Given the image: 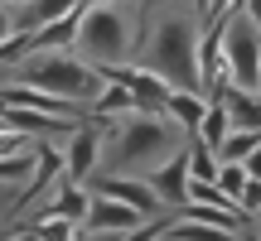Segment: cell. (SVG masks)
Segmentation results:
<instances>
[{
    "label": "cell",
    "instance_id": "14",
    "mask_svg": "<svg viewBox=\"0 0 261 241\" xmlns=\"http://www.w3.org/2000/svg\"><path fill=\"white\" fill-rule=\"evenodd\" d=\"M83 10H87V5H68V10H63V19H54L48 29H39V34L29 39V58H39L44 48L73 44V39H77V24H83Z\"/></svg>",
    "mask_w": 261,
    "mask_h": 241
},
{
    "label": "cell",
    "instance_id": "17",
    "mask_svg": "<svg viewBox=\"0 0 261 241\" xmlns=\"http://www.w3.org/2000/svg\"><path fill=\"white\" fill-rule=\"evenodd\" d=\"M247 155H256V130H227L223 145L213 149V159H223V164H242Z\"/></svg>",
    "mask_w": 261,
    "mask_h": 241
},
{
    "label": "cell",
    "instance_id": "6",
    "mask_svg": "<svg viewBox=\"0 0 261 241\" xmlns=\"http://www.w3.org/2000/svg\"><path fill=\"white\" fill-rule=\"evenodd\" d=\"M112 130V120H83L68 140V184H87L97 174V149H102V135Z\"/></svg>",
    "mask_w": 261,
    "mask_h": 241
},
{
    "label": "cell",
    "instance_id": "23",
    "mask_svg": "<svg viewBox=\"0 0 261 241\" xmlns=\"http://www.w3.org/2000/svg\"><path fill=\"white\" fill-rule=\"evenodd\" d=\"M5 34H10V10L0 5V44H5Z\"/></svg>",
    "mask_w": 261,
    "mask_h": 241
},
{
    "label": "cell",
    "instance_id": "21",
    "mask_svg": "<svg viewBox=\"0 0 261 241\" xmlns=\"http://www.w3.org/2000/svg\"><path fill=\"white\" fill-rule=\"evenodd\" d=\"M165 227H169V213H165V217H150V222H145V227H140V232H130L126 241H155L160 232H165Z\"/></svg>",
    "mask_w": 261,
    "mask_h": 241
},
{
    "label": "cell",
    "instance_id": "25",
    "mask_svg": "<svg viewBox=\"0 0 261 241\" xmlns=\"http://www.w3.org/2000/svg\"><path fill=\"white\" fill-rule=\"evenodd\" d=\"M242 241H256V236H252V232H242Z\"/></svg>",
    "mask_w": 261,
    "mask_h": 241
},
{
    "label": "cell",
    "instance_id": "24",
    "mask_svg": "<svg viewBox=\"0 0 261 241\" xmlns=\"http://www.w3.org/2000/svg\"><path fill=\"white\" fill-rule=\"evenodd\" d=\"M19 241H39V236H29V232H19Z\"/></svg>",
    "mask_w": 261,
    "mask_h": 241
},
{
    "label": "cell",
    "instance_id": "16",
    "mask_svg": "<svg viewBox=\"0 0 261 241\" xmlns=\"http://www.w3.org/2000/svg\"><path fill=\"white\" fill-rule=\"evenodd\" d=\"M203 111H208V106L198 102V97H189V92H169V102H165V116H169V120H179L184 130H198Z\"/></svg>",
    "mask_w": 261,
    "mask_h": 241
},
{
    "label": "cell",
    "instance_id": "13",
    "mask_svg": "<svg viewBox=\"0 0 261 241\" xmlns=\"http://www.w3.org/2000/svg\"><path fill=\"white\" fill-rule=\"evenodd\" d=\"M63 0H39V5H24V10H10V39H34L39 29H48L54 19H63Z\"/></svg>",
    "mask_w": 261,
    "mask_h": 241
},
{
    "label": "cell",
    "instance_id": "22",
    "mask_svg": "<svg viewBox=\"0 0 261 241\" xmlns=\"http://www.w3.org/2000/svg\"><path fill=\"white\" fill-rule=\"evenodd\" d=\"M73 241H121V232H83V236H73Z\"/></svg>",
    "mask_w": 261,
    "mask_h": 241
},
{
    "label": "cell",
    "instance_id": "11",
    "mask_svg": "<svg viewBox=\"0 0 261 241\" xmlns=\"http://www.w3.org/2000/svg\"><path fill=\"white\" fill-rule=\"evenodd\" d=\"M83 213H87V193L63 178V184L54 188V203H44L39 213H29L24 222H83Z\"/></svg>",
    "mask_w": 261,
    "mask_h": 241
},
{
    "label": "cell",
    "instance_id": "7",
    "mask_svg": "<svg viewBox=\"0 0 261 241\" xmlns=\"http://www.w3.org/2000/svg\"><path fill=\"white\" fill-rule=\"evenodd\" d=\"M184 184H189V149H184V140H179L174 159L145 174V188L160 198V207H165V213L174 217V207H179V203H189V198H184Z\"/></svg>",
    "mask_w": 261,
    "mask_h": 241
},
{
    "label": "cell",
    "instance_id": "3",
    "mask_svg": "<svg viewBox=\"0 0 261 241\" xmlns=\"http://www.w3.org/2000/svg\"><path fill=\"white\" fill-rule=\"evenodd\" d=\"M19 87H34V92H48L58 102L92 111V102L102 97V73L77 63V58H63V53H39V58L19 63Z\"/></svg>",
    "mask_w": 261,
    "mask_h": 241
},
{
    "label": "cell",
    "instance_id": "10",
    "mask_svg": "<svg viewBox=\"0 0 261 241\" xmlns=\"http://www.w3.org/2000/svg\"><path fill=\"white\" fill-rule=\"evenodd\" d=\"M83 227H87V232H136L140 213H130V207L116 203V198H87Z\"/></svg>",
    "mask_w": 261,
    "mask_h": 241
},
{
    "label": "cell",
    "instance_id": "20",
    "mask_svg": "<svg viewBox=\"0 0 261 241\" xmlns=\"http://www.w3.org/2000/svg\"><path fill=\"white\" fill-rule=\"evenodd\" d=\"M19 232L39 241H73V222H19Z\"/></svg>",
    "mask_w": 261,
    "mask_h": 241
},
{
    "label": "cell",
    "instance_id": "8",
    "mask_svg": "<svg viewBox=\"0 0 261 241\" xmlns=\"http://www.w3.org/2000/svg\"><path fill=\"white\" fill-rule=\"evenodd\" d=\"M97 184V198H116V203H126L130 213H140L150 222V217H165V207H160V198L145 188V178H112V174H92Z\"/></svg>",
    "mask_w": 261,
    "mask_h": 241
},
{
    "label": "cell",
    "instance_id": "2",
    "mask_svg": "<svg viewBox=\"0 0 261 241\" xmlns=\"http://www.w3.org/2000/svg\"><path fill=\"white\" fill-rule=\"evenodd\" d=\"M169 92H189L203 102V87H198V39L194 24L184 15H169L155 24V39H150V68Z\"/></svg>",
    "mask_w": 261,
    "mask_h": 241
},
{
    "label": "cell",
    "instance_id": "1",
    "mask_svg": "<svg viewBox=\"0 0 261 241\" xmlns=\"http://www.w3.org/2000/svg\"><path fill=\"white\" fill-rule=\"evenodd\" d=\"M112 145H107V164L102 174L112 178H126V169H140V164H155L165 159L169 149H179V126L169 116H145V111H130L121 120H112Z\"/></svg>",
    "mask_w": 261,
    "mask_h": 241
},
{
    "label": "cell",
    "instance_id": "4",
    "mask_svg": "<svg viewBox=\"0 0 261 241\" xmlns=\"http://www.w3.org/2000/svg\"><path fill=\"white\" fill-rule=\"evenodd\" d=\"M77 53L87 58V68H126L130 58V19L116 5H87L83 24H77Z\"/></svg>",
    "mask_w": 261,
    "mask_h": 241
},
{
    "label": "cell",
    "instance_id": "5",
    "mask_svg": "<svg viewBox=\"0 0 261 241\" xmlns=\"http://www.w3.org/2000/svg\"><path fill=\"white\" fill-rule=\"evenodd\" d=\"M247 10H252V5H232V15H227V29H223V63H227L232 87L252 97V92H256V77H261V53H256V24H252Z\"/></svg>",
    "mask_w": 261,
    "mask_h": 241
},
{
    "label": "cell",
    "instance_id": "9",
    "mask_svg": "<svg viewBox=\"0 0 261 241\" xmlns=\"http://www.w3.org/2000/svg\"><path fill=\"white\" fill-rule=\"evenodd\" d=\"M0 120H5V130H19V135H44V140H73V130L83 126V120H58V116L19 111V106H0Z\"/></svg>",
    "mask_w": 261,
    "mask_h": 241
},
{
    "label": "cell",
    "instance_id": "15",
    "mask_svg": "<svg viewBox=\"0 0 261 241\" xmlns=\"http://www.w3.org/2000/svg\"><path fill=\"white\" fill-rule=\"evenodd\" d=\"M218 106H223L227 126H237V130H256V126H261V106H256V97L237 92V87H223V92H218Z\"/></svg>",
    "mask_w": 261,
    "mask_h": 241
},
{
    "label": "cell",
    "instance_id": "19",
    "mask_svg": "<svg viewBox=\"0 0 261 241\" xmlns=\"http://www.w3.org/2000/svg\"><path fill=\"white\" fill-rule=\"evenodd\" d=\"M194 135L203 140L208 149H218V145H223V135H227V116H223V106H218V102L203 111V120H198V130H194Z\"/></svg>",
    "mask_w": 261,
    "mask_h": 241
},
{
    "label": "cell",
    "instance_id": "18",
    "mask_svg": "<svg viewBox=\"0 0 261 241\" xmlns=\"http://www.w3.org/2000/svg\"><path fill=\"white\" fill-rule=\"evenodd\" d=\"M169 241H242V232H218V227H198V222H174L165 227Z\"/></svg>",
    "mask_w": 261,
    "mask_h": 241
},
{
    "label": "cell",
    "instance_id": "12",
    "mask_svg": "<svg viewBox=\"0 0 261 241\" xmlns=\"http://www.w3.org/2000/svg\"><path fill=\"white\" fill-rule=\"evenodd\" d=\"M34 159H39V174H34V184H29L24 193L15 198V213H19V217H24V213H29V203H34V198L44 193V188L54 184L58 174H63V155H58V145H54V140H39V145H34Z\"/></svg>",
    "mask_w": 261,
    "mask_h": 241
}]
</instances>
